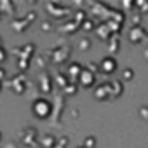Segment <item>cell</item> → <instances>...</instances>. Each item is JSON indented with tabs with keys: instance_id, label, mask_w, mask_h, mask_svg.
I'll use <instances>...</instances> for the list:
<instances>
[{
	"instance_id": "5b68a950",
	"label": "cell",
	"mask_w": 148,
	"mask_h": 148,
	"mask_svg": "<svg viewBox=\"0 0 148 148\" xmlns=\"http://www.w3.org/2000/svg\"><path fill=\"white\" fill-rule=\"evenodd\" d=\"M7 58V52H5V49H2V47H0V61H4Z\"/></svg>"
},
{
	"instance_id": "6da1fadb",
	"label": "cell",
	"mask_w": 148,
	"mask_h": 148,
	"mask_svg": "<svg viewBox=\"0 0 148 148\" xmlns=\"http://www.w3.org/2000/svg\"><path fill=\"white\" fill-rule=\"evenodd\" d=\"M32 112H33V115H35L37 119H47V117L51 115V112H52V105H51L49 99L38 98V99L32 105Z\"/></svg>"
},
{
	"instance_id": "9c48e42d",
	"label": "cell",
	"mask_w": 148,
	"mask_h": 148,
	"mask_svg": "<svg viewBox=\"0 0 148 148\" xmlns=\"http://www.w3.org/2000/svg\"><path fill=\"white\" fill-rule=\"evenodd\" d=\"M0 139H2V132H0Z\"/></svg>"
},
{
	"instance_id": "3957f363",
	"label": "cell",
	"mask_w": 148,
	"mask_h": 148,
	"mask_svg": "<svg viewBox=\"0 0 148 148\" xmlns=\"http://www.w3.org/2000/svg\"><path fill=\"white\" fill-rule=\"evenodd\" d=\"M92 82H94V73L84 68V70L80 71V84H82L84 87H91Z\"/></svg>"
},
{
	"instance_id": "277c9868",
	"label": "cell",
	"mask_w": 148,
	"mask_h": 148,
	"mask_svg": "<svg viewBox=\"0 0 148 148\" xmlns=\"http://www.w3.org/2000/svg\"><path fill=\"white\" fill-rule=\"evenodd\" d=\"M139 112H141V115H143V119H146V120H148V106H143V108H141Z\"/></svg>"
},
{
	"instance_id": "8992f818",
	"label": "cell",
	"mask_w": 148,
	"mask_h": 148,
	"mask_svg": "<svg viewBox=\"0 0 148 148\" xmlns=\"http://www.w3.org/2000/svg\"><path fill=\"white\" fill-rule=\"evenodd\" d=\"M92 146H94V139H92V136H91V138H89V141L86 143V146H84V148H92Z\"/></svg>"
},
{
	"instance_id": "7a4b0ae2",
	"label": "cell",
	"mask_w": 148,
	"mask_h": 148,
	"mask_svg": "<svg viewBox=\"0 0 148 148\" xmlns=\"http://www.w3.org/2000/svg\"><path fill=\"white\" fill-rule=\"evenodd\" d=\"M99 68H101V71H105V73H113V71L117 70V59L112 58V56H108V58H105V59L99 63Z\"/></svg>"
},
{
	"instance_id": "52a82bcc",
	"label": "cell",
	"mask_w": 148,
	"mask_h": 148,
	"mask_svg": "<svg viewBox=\"0 0 148 148\" xmlns=\"http://www.w3.org/2000/svg\"><path fill=\"white\" fill-rule=\"evenodd\" d=\"M4 79H5V70L2 68V70H0V82H2Z\"/></svg>"
},
{
	"instance_id": "ba28073f",
	"label": "cell",
	"mask_w": 148,
	"mask_h": 148,
	"mask_svg": "<svg viewBox=\"0 0 148 148\" xmlns=\"http://www.w3.org/2000/svg\"><path fill=\"white\" fill-rule=\"evenodd\" d=\"M0 89H2V82H0Z\"/></svg>"
}]
</instances>
